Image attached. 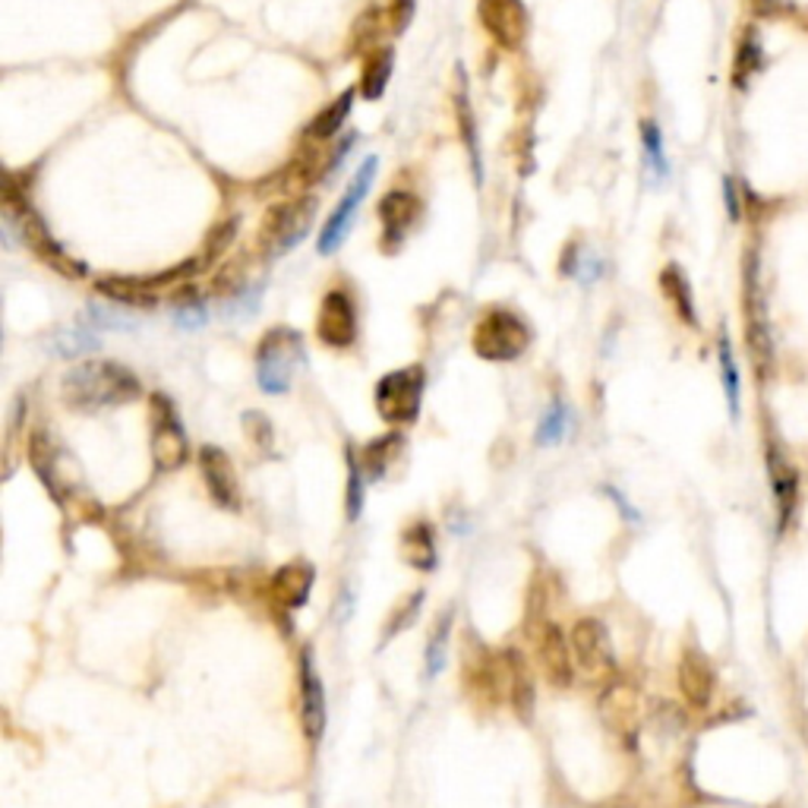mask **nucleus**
Wrapping results in <instances>:
<instances>
[{"instance_id":"nucleus-13","label":"nucleus","mask_w":808,"mask_h":808,"mask_svg":"<svg viewBox=\"0 0 808 808\" xmlns=\"http://www.w3.org/2000/svg\"><path fill=\"white\" fill-rule=\"evenodd\" d=\"M297 685H300V730L310 745L323 743L325 723V685L320 680V667L310 647L300 650V673H297Z\"/></svg>"},{"instance_id":"nucleus-10","label":"nucleus","mask_w":808,"mask_h":808,"mask_svg":"<svg viewBox=\"0 0 808 808\" xmlns=\"http://www.w3.org/2000/svg\"><path fill=\"white\" fill-rule=\"evenodd\" d=\"M765 464H768V481H771V493H774V512H776V534L783 537L799 515V502H803V477L793 468V461L786 458L783 446L776 439H768L765 446Z\"/></svg>"},{"instance_id":"nucleus-24","label":"nucleus","mask_w":808,"mask_h":808,"mask_svg":"<svg viewBox=\"0 0 808 808\" xmlns=\"http://www.w3.org/2000/svg\"><path fill=\"white\" fill-rule=\"evenodd\" d=\"M680 685H682V692H685V698H688L695 708H705V705L711 701V692H713L711 663H708L698 650H688V654L682 657Z\"/></svg>"},{"instance_id":"nucleus-16","label":"nucleus","mask_w":808,"mask_h":808,"mask_svg":"<svg viewBox=\"0 0 808 808\" xmlns=\"http://www.w3.org/2000/svg\"><path fill=\"white\" fill-rule=\"evenodd\" d=\"M316 335L325 348H351L357 341V307L351 294L335 288L323 297L320 316H316Z\"/></svg>"},{"instance_id":"nucleus-18","label":"nucleus","mask_w":808,"mask_h":808,"mask_svg":"<svg viewBox=\"0 0 808 808\" xmlns=\"http://www.w3.org/2000/svg\"><path fill=\"white\" fill-rule=\"evenodd\" d=\"M313 582H316L313 565L303 562V559H297V562L282 565V569L272 575V582H269V597H272L282 610L294 613V610H300V607L310 600Z\"/></svg>"},{"instance_id":"nucleus-9","label":"nucleus","mask_w":808,"mask_h":808,"mask_svg":"<svg viewBox=\"0 0 808 808\" xmlns=\"http://www.w3.org/2000/svg\"><path fill=\"white\" fill-rule=\"evenodd\" d=\"M743 313H745V335L755 363L765 370L774 357V341H771V323H768V307H765V291L758 278V257L748 250L743 262Z\"/></svg>"},{"instance_id":"nucleus-4","label":"nucleus","mask_w":808,"mask_h":808,"mask_svg":"<svg viewBox=\"0 0 808 808\" xmlns=\"http://www.w3.org/2000/svg\"><path fill=\"white\" fill-rule=\"evenodd\" d=\"M527 635L537 645V663L552 688H569L575 682V654L572 642L544 610V591H534L527 600Z\"/></svg>"},{"instance_id":"nucleus-44","label":"nucleus","mask_w":808,"mask_h":808,"mask_svg":"<svg viewBox=\"0 0 808 808\" xmlns=\"http://www.w3.org/2000/svg\"><path fill=\"white\" fill-rule=\"evenodd\" d=\"M723 194H726V212H730V219H739V196H736V187H733L730 177L723 181Z\"/></svg>"},{"instance_id":"nucleus-35","label":"nucleus","mask_w":808,"mask_h":808,"mask_svg":"<svg viewBox=\"0 0 808 808\" xmlns=\"http://www.w3.org/2000/svg\"><path fill=\"white\" fill-rule=\"evenodd\" d=\"M642 146H645V164L650 171V177L660 184L670 177V162H667V152H663V133L654 121H642Z\"/></svg>"},{"instance_id":"nucleus-5","label":"nucleus","mask_w":808,"mask_h":808,"mask_svg":"<svg viewBox=\"0 0 808 808\" xmlns=\"http://www.w3.org/2000/svg\"><path fill=\"white\" fill-rule=\"evenodd\" d=\"M303 335L291 325L269 328L257 345V386L265 395H285L303 363Z\"/></svg>"},{"instance_id":"nucleus-1","label":"nucleus","mask_w":808,"mask_h":808,"mask_svg":"<svg viewBox=\"0 0 808 808\" xmlns=\"http://www.w3.org/2000/svg\"><path fill=\"white\" fill-rule=\"evenodd\" d=\"M139 380L117 360H86L70 366L61 380V398L76 414H98L139 398Z\"/></svg>"},{"instance_id":"nucleus-33","label":"nucleus","mask_w":808,"mask_h":808,"mask_svg":"<svg viewBox=\"0 0 808 808\" xmlns=\"http://www.w3.org/2000/svg\"><path fill=\"white\" fill-rule=\"evenodd\" d=\"M572 430V408L565 405L562 395H556L537 426V446H559Z\"/></svg>"},{"instance_id":"nucleus-42","label":"nucleus","mask_w":808,"mask_h":808,"mask_svg":"<svg viewBox=\"0 0 808 808\" xmlns=\"http://www.w3.org/2000/svg\"><path fill=\"white\" fill-rule=\"evenodd\" d=\"M411 16H414V0H395L391 10H388V26L391 33H405L411 26Z\"/></svg>"},{"instance_id":"nucleus-2","label":"nucleus","mask_w":808,"mask_h":808,"mask_svg":"<svg viewBox=\"0 0 808 808\" xmlns=\"http://www.w3.org/2000/svg\"><path fill=\"white\" fill-rule=\"evenodd\" d=\"M3 222H7V231H16L20 240L48 269H54L58 275H64L70 282L86 278V262H79V259L66 253L64 244L51 234V227L45 225V219L33 209L26 190H20V184H16L13 174L7 177V187H3Z\"/></svg>"},{"instance_id":"nucleus-32","label":"nucleus","mask_w":808,"mask_h":808,"mask_svg":"<svg viewBox=\"0 0 808 808\" xmlns=\"http://www.w3.org/2000/svg\"><path fill=\"white\" fill-rule=\"evenodd\" d=\"M383 23H386V13L380 7H366L351 26V54H366V51H376L380 48V38H383Z\"/></svg>"},{"instance_id":"nucleus-27","label":"nucleus","mask_w":808,"mask_h":808,"mask_svg":"<svg viewBox=\"0 0 808 808\" xmlns=\"http://www.w3.org/2000/svg\"><path fill=\"white\" fill-rule=\"evenodd\" d=\"M452 619L455 610H443L439 619H436V625H433V632H430V638H426V654H423V667H426V680H436L443 670H446V663H449V642H452Z\"/></svg>"},{"instance_id":"nucleus-36","label":"nucleus","mask_w":808,"mask_h":808,"mask_svg":"<svg viewBox=\"0 0 808 808\" xmlns=\"http://www.w3.org/2000/svg\"><path fill=\"white\" fill-rule=\"evenodd\" d=\"M237 227H240V219L237 215H231L225 222H219V225L209 231V237H206V247H202V265H209V262H215L219 257H225L227 247L234 244V237H237Z\"/></svg>"},{"instance_id":"nucleus-20","label":"nucleus","mask_w":808,"mask_h":808,"mask_svg":"<svg viewBox=\"0 0 808 808\" xmlns=\"http://www.w3.org/2000/svg\"><path fill=\"white\" fill-rule=\"evenodd\" d=\"M401 559L414 569V572H433L436 569V559H439V552H436V527L430 524V521H411L405 531H401Z\"/></svg>"},{"instance_id":"nucleus-14","label":"nucleus","mask_w":808,"mask_h":808,"mask_svg":"<svg viewBox=\"0 0 808 808\" xmlns=\"http://www.w3.org/2000/svg\"><path fill=\"white\" fill-rule=\"evenodd\" d=\"M569 642H572L575 663L587 680H604L613 673V647H610V635L600 619L594 616L579 619Z\"/></svg>"},{"instance_id":"nucleus-11","label":"nucleus","mask_w":808,"mask_h":808,"mask_svg":"<svg viewBox=\"0 0 808 808\" xmlns=\"http://www.w3.org/2000/svg\"><path fill=\"white\" fill-rule=\"evenodd\" d=\"M190 455L187 433L181 426L177 408L167 395H152V461L159 471H177L184 468Z\"/></svg>"},{"instance_id":"nucleus-38","label":"nucleus","mask_w":808,"mask_h":808,"mask_svg":"<svg viewBox=\"0 0 808 808\" xmlns=\"http://www.w3.org/2000/svg\"><path fill=\"white\" fill-rule=\"evenodd\" d=\"M244 433H247V439H250L262 455L275 452V430H272V423H269L265 414L247 411V414H244Z\"/></svg>"},{"instance_id":"nucleus-34","label":"nucleus","mask_w":808,"mask_h":808,"mask_svg":"<svg viewBox=\"0 0 808 808\" xmlns=\"http://www.w3.org/2000/svg\"><path fill=\"white\" fill-rule=\"evenodd\" d=\"M391 66H395V54L391 48H376L370 54V61L363 66V79H360V96L366 101H376V98L386 92L388 76H391Z\"/></svg>"},{"instance_id":"nucleus-39","label":"nucleus","mask_w":808,"mask_h":808,"mask_svg":"<svg viewBox=\"0 0 808 808\" xmlns=\"http://www.w3.org/2000/svg\"><path fill=\"white\" fill-rule=\"evenodd\" d=\"M174 320L184 325V328H196V325L206 323V307L202 300L196 297L194 288H184V291L174 294Z\"/></svg>"},{"instance_id":"nucleus-12","label":"nucleus","mask_w":808,"mask_h":808,"mask_svg":"<svg viewBox=\"0 0 808 808\" xmlns=\"http://www.w3.org/2000/svg\"><path fill=\"white\" fill-rule=\"evenodd\" d=\"M376 167H380V162H376V159H366V162L360 164V171L355 174L351 187L345 190L341 202H338V206H335V212L328 215V222H325L323 234H320V244H316L323 257H332V253H335V250H338V247L345 244L348 231H351V225H355L357 209H360L363 196L370 194V187H373Z\"/></svg>"},{"instance_id":"nucleus-40","label":"nucleus","mask_w":808,"mask_h":808,"mask_svg":"<svg viewBox=\"0 0 808 808\" xmlns=\"http://www.w3.org/2000/svg\"><path fill=\"white\" fill-rule=\"evenodd\" d=\"M363 486H366V474L357 461L355 449H348V518L357 521L363 512Z\"/></svg>"},{"instance_id":"nucleus-22","label":"nucleus","mask_w":808,"mask_h":808,"mask_svg":"<svg viewBox=\"0 0 808 808\" xmlns=\"http://www.w3.org/2000/svg\"><path fill=\"white\" fill-rule=\"evenodd\" d=\"M96 291L104 294V297H111V300L121 303V307L149 310V307L159 303V291H152V288L142 282V275H129V278H124V275H108V278H98Z\"/></svg>"},{"instance_id":"nucleus-6","label":"nucleus","mask_w":808,"mask_h":808,"mask_svg":"<svg viewBox=\"0 0 808 808\" xmlns=\"http://www.w3.org/2000/svg\"><path fill=\"white\" fill-rule=\"evenodd\" d=\"M313 219H316V199L313 196H297V199L275 202L262 219L257 250L265 259L285 257L288 250H294L307 237Z\"/></svg>"},{"instance_id":"nucleus-41","label":"nucleus","mask_w":808,"mask_h":808,"mask_svg":"<svg viewBox=\"0 0 808 808\" xmlns=\"http://www.w3.org/2000/svg\"><path fill=\"white\" fill-rule=\"evenodd\" d=\"M421 607H423V591H414L408 600H401L398 604V610L391 613V622L386 625V635H383V642H391L401 629H408L414 619H418V613H421Z\"/></svg>"},{"instance_id":"nucleus-3","label":"nucleus","mask_w":808,"mask_h":808,"mask_svg":"<svg viewBox=\"0 0 808 808\" xmlns=\"http://www.w3.org/2000/svg\"><path fill=\"white\" fill-rule=\"evenodd\" d=\"M29 461H33L38 481L64 509L70 502H76V515H83V509H96L86 489L79 486V464L73 461V455L66 452L64 446H58V439L35 433L29 439Z\"/></svg>"},{"instance_id":"nucleus-23","label":"nucleus","mask_w":808,"mask_h":808,"mask_svg":"<svg viewBox=\"0 0 808 808\" xmlns=\"http://www.w3.org/2000/svg\"><path fill=\"white\" fill-rule=\"evenodd\" d=\"M506 698L512 705V711L518 713V720H531L534 717V676H531V667L527 660L509 650V682H506Z\"/></svg>"},{"instance_id":"nucleus-7","label":"nucleus","mask_w":808,"mask_h":808,"mask_svg":"<svg viewBox=\"0 0 808 808\" xmlns=\"http://www.w3.org/2000/svg\"><path fill=\"white\" fill-rule=\"evenodd\" d=\"M471 345H474V355L484 357L489 363H509L531 348V328L518 313L496 307V310H486L477 320Z\"/></svg>"},{"instance_id":"nucleus-30","label":"nucleus","mask_w":808,"mask_h":808,"mask_svg":"<svg viewBox=\"0 0 808 808\" xmlns=\"http://www.w3.org/2000/svg\"><path fill=\"white\" fill-rule=\"evenodd\" d=\"M765 66V48L755 29H745L736 45V61H733V86L745 89L751 83V76Z\"/></svg>"},{"instance_id":"nucleus-8","label":"nucleus","mask_w":808,"mask_h":808,"mask_svg":"<svg viewBox=\"0 0 808 808\" xmlns=\"http://www.w3.org/2000/svg\"><path fill=\"white\" fill-rule=\"evenodd\" d=\"M423 388H426L423 366H401V370L386 373L376 383V391H373L380 418L386 423H395V426L418 421L423 405Z\"/></svg>"},{"instance_id":"nucleus-25","label":"nucleus","mask_w":808,"mask_h":808,"mask_svg":"<svg viewBox=\"0 0 808 808\" xmlns=\"http://www.w3.org/2000/svg\"><path fill=\"white\" fill-rule=\"evenodd\" d=\"M401 446H405L401 433H386V436H380V439H370L363 449H357V461H360L366 481L386 477L388 468H391V464L398 461V455H401Z\"/></svg>"},{"instance_id":"nucleus-15","label":"nucleus","mask_w":808,"mask_h":808,"mask_svg":"<svg viewBox=\"0 0 808 808\" xmlns=\"http://www.w3.org/2000/svg\"><path fill=\"white\" fill-rule=\"evenodd\" d=\"M477 16H481L486 35L506 51H518L527 38V29H531L524 0H481Z\"/></svg>"},{"instance_id":"nucleus-28","label":"nucleus","mask_w":808,"mask_h":808,"mask_svg":"<svg viewBox=\"0 0 808 808\" xmlns=\"http://www.w3.org/2000/svg\"><path fill=\"white\" fill-rule=\"evenodd\" d=\"M455 121H458V133L468 146V159L474 167V181L481 184L484 181V164H481V146H477V124H474V111H471V101H468V86L464 79H458V96H455Z\"/></svg>"},{"instance_id":"nucleus-19","label":"nucleus","mask_w":808,"mask_h":808,"mask_svg":"<svg viewBox=\"0 0 808 808\" xmlns=\"http://www.w3.org/2000/svg\"><path fill=\"white\" fill-rule=\"evenodd\" d=\"M380 222H383V240L386 247H398L405 240V234L411 231V225L418 222L421 215V199L414 194H405V190H388L380 206Z\"/></svg>"},{"instance_id":"nucleus-17","label":"nucleus","mask_w":808,"mask_h":808,"mask_svg":"<svg viewBox=\"0 0 808 808\" xmlns=\"http://www.w3.org/2000/svg\"><path fill=\"white\" fill-rule=\"evenodd\" d=\"M199 474H202V484L209 489V496L222 509H231V512L240 509V481H237V471H234L227 452H222L219 446H202Z\"/></svg>"},{"instance_id":"nucleus-21","label":"nucleus","mask_w":808,"mask_h":808,"mask_svg":"<svg viewBox=\"0 0 808 808\" xmlns=\"http://www.w3.org/2000/svg\"><path fill=\"white\" fill-rule=\"evenodd\" d=\"M717 366H720V386H723V398H726V411L733 421H739L743 414V373L736 363V351L726 332L717 335Z\"/></svg>"},{"instance_id":"nucleus-45","label":"nucleus","mask_w":808,"mask_h":808,"mask_svg":"<svg viewBox=\"0 0 808 808\" xmlns=\"http://www.w3.org/2000/svg\"><path fill=\"white\" fill-rule=\"evenodd\" d=\"M748 3H751V7H755L758 13H768V16L780 10V3H776V0H748Z\"/></svg>"},{"instance_id":"nucleus-29","label":"nucleus","mask_w":808,"mask_h":808,"mask_svg":"<svg viewBox=\"0 0 808 808\" xmlns=\"http://www.w3.org/2000/svg\"><path fill=\"white\" fill-rule=\"evenodd\" d=\"M600 711H604L607 723L613 726L616 733H629L632 723H635V692L629 685H622V682H613L604 692Z\"/></svg>"},{"instance_id":"nucleus-37","label":"nucleus","mask_w":808,"mask_h":808,"mask_svg":"<svg viewBox=\"0 0 808 808\" xmlns=\"http://www.w3.org/2000/svg\"><path fill=\"white\" fill-rule=\"evenodd\" d=\"M51 345H54V351L61 357H79L98 348L96 335L89 328H61Z\"/></svg>"},{"instance_id":"nucleus-31","label":"nucleus","mask_w":808,"mask_h":808,"mask_svg":"<svg viewBox=\"0 0 808 808\" xmlns=\"http://www.w3.org/2000/svg\"><path fill=\"white\" fill-rule=\"evenodd\" d=\"M355 98H357L355 89H348V92H341L335 101H328V108H323V111H320V117L310 124L307 136H310V139H320V142L332 139L338 129L345 127V121H348V114H351Z\"/></svg>"},{"instance_id":"nucleus-26","label":"nucleus","mask_w":808,"mask_h":808,"mask_svg":"<svg viewBox=\"0 0 808 808\" xmlns=\"http://www.w3.org/2000/svg\"><path fill=\"white\" fill-rule=\"evenodd\" d=\"M660 288L667 294V300L673 303V310L680 313V320L685 325H695L698 328V310H695V294H692V285L685 278L676 262H670L663 272H660Z\"/></svg>"},{"instance_id":"nucleus-43","label":"nucleus","mask_w":808,"mask_h":808,"mask_svg":"<svg viewBox=\"0 0 808 808\" xmlns=\"http://www.w3.org/2000/svg\"><path fill=\"white\" fill-rule=\"evenodd\" d=\"M607 496H610V499H613L616 506L622 509V515H625V521H642V518H638V512H635V509L629 506V499H625V496H622V493H619L616 486H607Z\"/></svg>"}]
</instances>
